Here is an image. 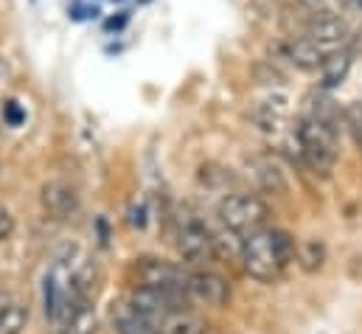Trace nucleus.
<instances>
[{
	"label": "nucleus",
	"instance_id": "obj_1",
	"mask_svg": "<svg viewBox=\"0 0 362 334\" xmlns=\"http://www.w3.org/2000/svg\"><path fill=\"white\" fill-rule=\"evenodd\" d=\"M295 239L286 231H256L250 234V239H245V253H242V264L245 272L262 284H272L275 278H281V272L289 267V261H295Z\"/></svg>",
	"mask_w": 362,
	"mask_h": 334
},
{
	"label": "nucleus",
	"instance_id": "obj_10",
	"mask_svg": "<svg viewBox=\"0 0 362 334\" xmlns=\"http://www.w3.org/2000/svg\"><path fill=\"white\" fill-rule=\"evenodd\" d=\"M284 57L298 68V71H317L326 59V51L309 40V37H298V40H289L286 48H284Z\"/></svg>",
	"mask_w": 362,
	"mask_h": 334
},
{
	"label": "nucleus",
	"instance_id": "obj_8",
	"mask_svg": "<svg viewBox=\"0 0 362 334\" xmlns=\"http://www.w3.org/2000/svg\"><path fill=\"white\" fill-rule=\"evenodd\" d=\"M306 37L315 40L323 51L326 48H337V45H343L349 40V25H346V20L332 14L329 8L312 11V17L306 20Z\"/></svg>",
	"mask_w": 362,
	"mask_h": 334
},
{
	"label": "nucleus",
	"instance_id": "obj_28",
	"mask_svg": "<svg viewBox=\"0 0 362 334\" xmlns=\"http://www.w3.org/2000/svg\"><path fill=\"white\" fill-rule=\"evenodd\" d=\"M112 3H121V0H112Z\"/></svg>",
	"mask_w": 362,
	"mask_h": 334
},
{
	"label": "nucleus",
	"instance_id": "obj_24",
	"mask_svg": "<svg viewBox=\"0 0 362 334\" xmlns=\"http://www.w3.org/2000/svg\"><path fill=\"white\" fill-rule=\"evenodd\" d=\"M306 11H323L326 8V0H298Z\"/></svg>",
	"mask_w": 362,
	"mask_h": 334
},
{
	"label": "nucleus",
	"instance_id": "obj_7",
	"mask_svg": "<svg viewBox=\"0 0 362 334\" xmlns=\"http://www.w3.org/2000/svg\"><path fill=\"white\" fill-rule=\"evenodd\" d=\"M40 202H42V211L51 217V219H71L76 211H79V194L71 183L65 180H51L42 185L40 191Z\"/></svg>",
	"mask_w": 362,
	"mask_h": 334
},
{
	"label": "nucleus",
	"instance_id": "obj_5",
	"mask_svg": "<svg viewBox=\"0 0 362 334\" xmlns=\"http://www.w3.org/2000/svg\"><path fill=\"white\" fill-rule=\"evenodd\" d=\"M135 272H138L141 284H146V287L169 289V292H188V278H191V272H185L180 264H175V261L155 258V255H144V258H138Z\"/></svg>",
	"mask_w": 362,
	"mask_h": 334
},
{
	"label": "nucleus",
	"instance_id": "obj_27",
	"mask_svg": "<svg viewBox=\"0 0 362 334\" xmlns=\"http://www.w3.org/2000/svg\"><path fill=\"white\" fill-rule=\"evenodd\" d=\"M57 334H76L74 329H68V326H62V332H57Z\"/></svg>",
	"mask_w": 362,
	"mask_h": 334
},
{
	"label": "nucleus",
	"instance_id": "obj_21",
	"mask_svg": "<svg viewBox=\"0 0 362 334\" xmlns=\"http://www.w3.org/2000/svg\"><path fill=\"white\" fill-rule=\"evenodd\" d=\"M3 121H6L8 127H20V124L25 121V110H23L14 98H8V101H3Z\"/></svg>",
	"mask_w": 362,
	"mask_h": 334
},
{
	"label": "nucleus",
	"instance_id": "obj_14",
	"mask_svg": "<svg viewBox=\"0 0 362 334\" xmlns=\"http://www.w3.org/2000/svg\"><path fill=\"white\" fill-rule=\"evenodd\" d=\"M112 326L118 334H163L155 323H149L146 318H141L129 304L112 309Z\"/></svg>",
	"mask_w": 362,
	"mask_h": 334
},
{
	"label": "nucleus",
	"instance_id": "obj_12",
	"mask_svg": "<svg viewBox=\"0 0 362 334\" xmlns=\"http://www.w3.org/2000/svg\"><path fill=\"white\" fill-rule=\"evenodd\" d=\"M354 54L351 51H332V54H326V59H323V65H320V79H323V87L326 90H332V87H340V84L346 82V76H349V71H351V59Z\"/></svg>",
	"mask_w": 362,
	"mask_h": 334
},
{
	"label": "nucleus",
	"instance_id": "obj_17",
	"mask_svg": "<svg viewBox=\"0 0 362 334\" xmlns=\"http://www.w3.org/2000/svg\"><path fill=\"white\" fill-rule=\"evenodd\" d=\"M211 239H214V255H216V258H222V261L242 258V253H245V239H242L239 231L222 225V231L211 234Z\"/></svg>",
	"mask_w": 362,
	"mask_h": 334
},
{
	"label": "nucleus",
	"instance_id": "obj_15",
	"mask_svg": "<svg viewBox=\"0 0 362 334\" xmlns=\"http://www.w3.org/2000/svg\"><path fill=\"white\" fill-rule=\"evenodd\" d=\"M253 180H256V185L262 188V191H267V194H286V177H284V171L275 166L272 161L267 158H262V161H253Z\"/></svg>",
	"mask_w": 362,
	"mask_h": 334
},
{
	"label": "nucleus",
	"instance_id": "obj_2",
	"mask_svg": "<svg viewBox=\"0 0 362 334\" xmlns=\"http://www.w3.org/2000/svg\"><path fill=\"white\" fill-rule=\"evenodd\" d=\"M298 146H300L303 163L317 174H329L337 163V129L309 115L298 124Z\"/></svg>",
	"mask_w": 362,
	"mask_h": 334
},
{
	"label": "nucleus",
	"instance_id": "obj_4",
	"mask_svg": "<svg viewBox=\"0 0 362 334\" xmlns=\"http://www.w3.org/2000/svg\"><path fill=\"white\" fill-rule=\"evenodd\" d=\"M188 298H191L188 292H169V289H155V287L141 284V287L132 289L129 306H132L141 318H146L149 323L160 326V321H163L166 315H172V312H177V309H188Z\"/></svg>",
	"mask_w": 362,
	"mask_h": 334
},
{
	"label": "nucleus",
	"instance_id": "obj_22",
	"mask_svg": "<svg viewBox=\"0 0 362 334\" xmlns=\"http://www.w3.org/2000/svg\"><path fill=\"white\" fill-rule=\"evenodd\" d=\"M14 234V217L8 214V208L0 205V242H6Z\"/></svg>",
	"mask_w": 362,
	"mask_h": 334
},
{
	"label": "nucleus",
	"instance_id": "obj_26",
	"mask_svg": "<svg viewBox=\"0 0 362 334\" xmlns=\"http://www.w3.org/2000/svg\"><path fill=\"white\" fill-rule=\"evenodd\" d=\"M346 3V8H351V11H362V0H343Z\"/></svg>",
	"mask_w": 362,
	"mask_h": 334
},
{
	"label": "nucleus",
	"instance_id": "obj_16",
	"mask_svg": "<svg viewBox=\"0 0 362 334\" xmlns=\"http://www.w3.org/2000/svg\"><path fill=\"white\" fill-rule=\"evenodd\" d=\"M306 115L315 118V121H320V124H326V127H332V129H337V127H340V118H343V110L337 107L334 98L317 93V96H309V101H306Z\"/></svg>",
	"mask_w": 362,
	"mask_h": 334
},
{
	"label": "nucleus",
	"instance_id": "obj_18",
	"mask_svg": "<svg viewBox=\"0 0 362 334\" xmlns=\"http://www.w3.org/2000/svg\"><path fill=\"white\" fill-rule=\"evenodd\" d=\"M284 115H286V101H284V98H267V101H262L259 110H256V124H259L264 132H275V129L281 127Z\"/></svg>",
	"mask_w": 362,
	"mask_h": 334
},
{
	"label": "nucleus",
	"instance_id": "obj_9",
	"mask_svg": "<svg viewBox=\"0 0 362 334\" xmlns=\"http://www.w3.org/2000/svg\"><path fill=\"white\" fill-rule=\"evenodd\" d=\"M188 295L208 306H228L230 301V281L216 272H191L188 278Z\"/></svg>",
	"mask_w": 362,
	"mask_h": 334
},
{
	"label": "nucleus",
	"instance_id": "obj_6",
	"mask_svg": "<svg viewBox=\"0 0 362 334\" xmlns=\"http://www.w3.org/2000/svg\"><path fill=\"white\" fill-rule=\"evenodd\" d=\"M177 253L185 264H205L214 258V239L208 228L197 219L182 222L177 231Z\"/></svg>",
	"mask_w": 362,
	"mask_h": 334
},
{
	"label": "nucleus",
	"instance_id": "obj_11",
	"mask_svg": "<svg viewBox=\"0 0 362 334\" xmlns=\"http://www.w3.org/2000/svg\"><path fill=\"white\" fill-rule=\"evenodd\" d=\"M28 321V306L23 298L0 289V334H20Z\"/></svg>",
	"mask_w": 362,
	"mask_h": 334
},
{
	"label": "nucleus",
	"instance_id": "obj_20",
	"mask_svg": "<svg viewBox=\"0 0 362 334\" xmlns=\"http://www.w3.org/2000/svg\"><path fill=\"white\" fill-rule=\"evenodd\" d=\"M343 121H346V127H349L354 144L360 146V152H362V104H349V107L343 110Z\"/></svg>",
	"mask_w": 362,
	"mask_h": 334
},
{
	"label": "nucleus",
	"instance_id": "obj_25",
	"mask_svg": "<svg viewBox=\"0 0 362 334\" xmlns=\"http://www.w3.org/2000/svg\"><path fill=\"white\" fill-rule=\"evenodd\" d=\"M349 40H351V54H362V28L354 37H349Z\"/></svg>",
	"mask_w": 362,
	"mask_h": 334
},
{
	"label": "nucleus",
	"instance_id": "obj_29",
	"mask_svg": "<svg viewBox=\"0 0 362 334\" xmlns=\"http://www.w3.org/2000/svg\"><path fill=\"white\" fill-rule=\"evenodd\" d=\"M31 3H37V0H31Z\"/></svg>",
	"mask_w": 362,
	"mask_h": 334
},
{
	"label": "nucleus",
	"instance_id": "obj_23",
	"mask_svg": "<svg viewBox=\"0 0 362 334\" xmlns=\"http://www.w3.org/2000/svg\"><path fill=\"white\" fill-rule=\"evenodd\" d=\"M127 20H129V14H127V11H118V17H110V20H107V31H118V28H124Z\"/></svg>",
	"mask_w": 362,
	"mask_h": 334
},
{
	"label": "nucleus",
	"instance_id": "obj_3",
	"mask_svg": "<svg viewBox=\"0 0 362 334\" xmlns=\"http://www.w3.org/2000/svg\"><path fill=\"white\" fill-rule=\"evenodd\" d=\"M216 217L222 219L225 228H233L239 234H256L262 231V225L267 222L270 217V208L262 197L256 194H228L219 208H216Z\"/></svg>",
	"mask_w": 362,
	"mask_h": 334
},
{
	"label": "nucleus",
	"instance_id": "obj_13",
	"mask_svg": "<svg viewBox=\"0 0 362 334\" xmlns=\"http://www.w3.org/2000/svg\"><path fill=\"white\" fill-rule=\"evenodd\" d=\"M158 329L163 334H205L208 332V323L199 315H194L191 309H177V312L166 315Z\"/></svg>",
	"mask_w": 362,
	"mask_h": 334
},
{
	"label": "nucleus",
	"instance_id": "obj_19",
	"mask_svg": "<svg viewBox=\"0 0 362 334\" xmlns=\"http://www.w3.org/2000/svg\"><path fill=\"white\" fill-rule=\"evenodd\" d=\"M298 261H300V267L306 270V272H317L320 267H323V261H326V248H323V242H317V239H309V242H303L298 250Z\"/></svg>",
	"mask_w": 362,
	"mask_h": 334
}]
</instances>
